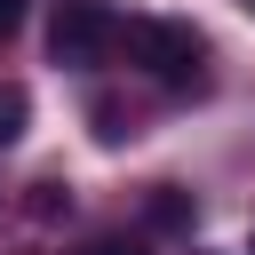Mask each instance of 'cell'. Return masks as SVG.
<instances>
[{
	"label": "cell",
	"instance_id": "cell-9",
	"mask_svg": "<svg viewBox=\"0 0 255 255\" xmlns=\"http://www.w3.org/2000/svg\"><path fill=\"white\" fill-rule=\"evenodd\" d=\"M247 8H255V0H247Z\"/></svg>",
	"mask_w": 255,
	"mask_h": 255
},
{
	"label": "cell",
	"instance_id": "cell-5",
	"mask_svg": "<svg viewBox=\"0 0 255 255\" xmlns=\"http://www.w3.org/2000/svg\"><path fill=\"white\" fill-rule=\"evenodd\" d=\"M24 120H32V96H24L16 80H0V151L24 135Z\"/></svg>",
	"mask_w": 255,
	"mask_h": 255
},
{
	"label": "cell",
	"instance_id": "cell-4",
	"mask_svg": "<svg viewBox=\"0 0 255 255\" xmlns=\"http://www.w3.org/2000/svg\"><path fill=\"white\" fill-rule=\"evenodd\" d=\"M24 215H32V223H64V215H72V183H56V175H40V183L24 191Z\"/></svg>",
	"mask_w": 255,
	"mask_h": 255
},
{
	"label": "cell",
	"instance_id": "cell-1",
	"mask_svg": "<svg viewBox=\"0 0 255 255\" xmlns=\"http://www.w3.org/2000/svg\"><path fill=\"white\" fill-rule=\"evenodd\" d=\"M120 48L167 88V96H207V40L183 16H120Z\"/></svg>",
	"mask_w": 255,
	"mask_h": 255
},
{
	"label": "cell",
	"instance_id": "cell-6",
	"mask_svg": "<svg viewBox=\"0 0 255 255\" xmlns=\"http://www.w3.org/2000/svg\"><path fill=\"white\" fill-rule=\"evenodd\" d=\"M88 120H96V135H104V143H120V135H128V128H120V104H104V96L88 104Z\"/></svg>",
	"mask_w": 255,
	"mask_h": 255
},
{
	"label": "cell",
	"instance_id": "cell-7",
	"mask_svg": "<svg viewBox=\"0 0 255 255\" xmlns=\"http://www.w3.org/2000/svg\"><path fill=\"white\" fill-rule=\"evenodd\" d=\"M16 32H24V0H0V48H8Z\"/></svg>",
	"mask_w": 255,
	"mask_h": 255
},
{
	"label": "cell",
	"instance_id": "cell-3",
	"mask_svg": "<svg viewBox=\"0 0 255 255\" xmlns=\"http://www.w3.org/2000/svg\"><path fill=\"white\" fill-rule=\"evenodd\" d=\"M143 223H151V231H191V191H183V183H151Z\"/></svg>",
	"mask_w": 255,
	"mask_h": 255
},
{
	"label": "cell",
	"instance_id": "cell-2",
	"mask_svg": "<svg viewBox=\"0 0 255 255\" xmlns=\"http://www.w3.org/2000/svg\"><path fill=\"white\" fill-rule=\"evenodd\" d=\"M112 48H120V8H112V0H64V8H56L48 56H56L64 72H88V64H104Z\"/></svg>",
	"mask_w": 255,
	"mask_h": 255
},
{
	"label": "cell",
	"instance_id": "cell-8",
	"mask_svg": "<svg viewBox=\"0 0 255 255\" xmlns=\"http://www.w3.org/2000/svg\"><path fill=\"white\" fill-rule=\"evenodd\" d=\"M72 255H143V247H128V239H88V247H72Z\"/></svg>",
	"mask_w": 255,
	"mask_h": 255
}]
</instances>
